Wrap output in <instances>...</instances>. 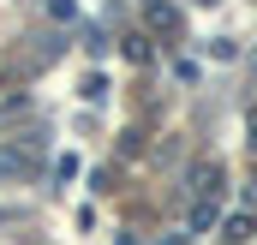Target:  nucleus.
<instances>
[{"label":"nucleus","mask_w":257,"mask_h":245,"mask_svg":"<svg viewBox=\"0 0 257 245\" xmlns=\"http://www.w3.org/2000/svg\"><path fill=\"white\" fill-rule=\"evenodd\" d=\"M150 24H156V30H180V12H174V6H162V0H156V6H150Z\"/></svg>","instance_id":"nucleus-3"},{"label":"nucleus","mask_w":257,"mask_h":245,"mask_svg":"<svg viewBox=\"0 0 257 245\" xmlns=\"http://www.w3.org/2000/svg\"><path fill=\"white\" fill-rule=\"evenodd\" d=\"M251 72H257V54H251Z\"/></svg>","instance_id":"nucleus-7"},{"label":"nucleus","mask_w":257,"mask_h":245,"mask_svg":"<svg viewBox=\"0 0 257 245\" xmlns=\"http://www.w3.org/2000/svg\"><path fill=\"white\" fill-rule=\"evenodd\" d=\"M30 168H36V162H30L24 150H0V174H6V180H12V174H30Z\"/></svg>","instance_id":"nucleus-2"},{"label":"nucleus","mask_w":257,"mask_h":245,"mask_svg":"<svg viewBox=\"0 0 257 245\" xmlns=\"http://www.w3.org/2000/svg\"><path fill=\"white\" fill-rule=\"evenodd\" d=\"M245 126H251V144H257V108H251V114H245Z\"/></svg>","instance_id":"nucleus-6"},{"label":"nucleus","mask_w":257,"mask_h":245,"mask_svg":"<svg viewBox=\"0 0 257 245\" xmlns=\"http://www.w3.org/2000/svg\"><path fill=\"white\" fill-rule=\"evenodd\" d=\"M48 12H54V18H72L78 6H72V0H48Z\"/></svg>","instance_id":"nucleus-5"},{"label":"nucleus","mask_w":257,"mask_h":245,"mask_svg":"<svg viewBox=\"0 0 257 245\" xmlns=\"http://www.w3.org/2000/svg\"><path fill=\"white\" fill-rule=\"evenodd\" d=\"M221 239H227V245H251L257 239V215H245V209L227 215V221H221Z\"/></svg>","instance_id":"nucleus-1"},{"label":"nucleus","mask_w":257,"mask_h":245,"mask_svg":"<svg viewBox=\"0 0 257 245\" xmlns=\"http://www.w3.org/2000/svg\"><path fill=\"white\" fill-rule=\"evenodd\" d=\"M251 185H257V174H251Z\"/></svg>","instance_id":"nucleus-8"},{"label":"nucleus","mask_w":257,"mask_h":245,"mask_svg":"<svg viewBox=\"0 0 257 245\" xmlns=\"http://www.w3.org/2000/svg\"><path fill=\"white\" fill-rule=\"evenodd\" d=\"M209 227H215V197H209V203H197V209H192V233H209Z\"/></svg>","instance_id":"nucleus-4"}]
</instances>
